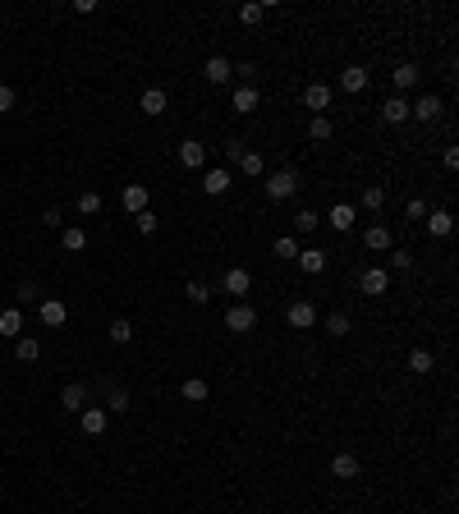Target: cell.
<instances>
[{"mask_svg":"<svg viewBox=\"0 0 459 514\" xmlns=\"http://www.w3.org/2000/svg\"><path fill=\"white\" fill-rule=\"evenodd\" d=\"M202 193H207V197H225L230 193V170H225V165H216V170L202 175Z\"/></svg>","mask_w":459,"mask_h":514,"instance_id":"cell-7","label":"cell"},{"mask_svg":"<svg viewBox=\"0 0 459 514\" xmlns=\"http://www.w3.org/2000/svg\"><path fill=\"white\" fill-rule=\"evenodd\" d=\"M248 289H253V271H248V266H230V271H225V294H234L243 303Z\"/></svg>","mask_w":459,"mask_h":514,"instance_id":"cell-5","label":"cell"},{"mask_svg":"<svg viewBox=\"0 0 459 514\" xmlns=\"http://www.w3.org/2000/svg\"><path fill=\"white\" fill-rule=\"evenodd\" d=\"M78 211H83V216H97V211H101V193H92V188H88V193H78Z\"/></svg>","mask_w":459,"mask_h":514,"instance_id":"cell-38","label":"cell"},{"mask_svg":"<svg viewBox=\"0 0 459 514\" xmlns=\"http://www.w3.org/2000/svg\"><path fill=\"white\" fill-rule=\"evenodd\" d=\"M83 400H88V386L83 381H69L65 391H60V405L65 409H83Z\"/></svg>","mask_w":459,"mask_h":514,"instance_id":"cell-28","label":"cell"},{"mask_svg":"<svg viewBox=\"0 0 459 514\" xmlns=\"http://www.w3.org/2000/svg\"><path fill=\"white\" fill-rule=\"evenodd\" d=\"M303 106L322 115V110L331 106V83H308V88H303Z\"/></svg>","mask_w":459,"mask_h":514,"instance_id":"cell-11","label":"cell"},{"mask_svg":"<svg viewBox=\"0 0 459 514\" xmlns=\"http://www.w3.org/2000/svg\"><path fill=\"white\" fill-rule=\"evenodd\" d=\"M427 234H437V239H446V234H455V216H450L446 207H437V211H427Z\"/></svg>","mask_w":459,"mask_h":514,"instance_id":"cell-8","label":"cell"},{"mask_svg":"<svg viewBox=\"0 0 459 514\" xmlns=\"http://www.w3.org/2000/svg\"><path fill=\"white\" fill-rule=\"evenodd\" d=\"M359 455H349V450H345V455H336V460H331V478H340V482H349V478H359Z\"/></svg>","mask_w":459,"mask_h":514,"instance_id":"cell-12","label":"cell"},{"mask_svg":"<svg viewBox=\"0 0 459 514\" xmlns=\"http://www.w3.org/2000/svg\"><path fill=\"white\" fill-rule=\"evenodd\" d=\"M262 14H266V5H239V23H243V28L262 23Z\"/></svg>","mask_w":459,"mask_h":514,"instance_id":"cell-40","label":"cell"},{"mask_svg":"<svg viewBox=\"0 0 459 514\" xmlns=\"http://www.w3.org/2000/svg\"><path fill=\"white\" fill-rule=\"evenodd\" d=\"M179 395H184L188 405H202V400H207V395H211V386L202 381V377H188V381L179 386Z\"/></svg>","mask_w":459,"mask_h":514,"instance_id":"cell-24","label":"cell"},{"mask_svg":"<svg viewBox=\"0 0 459 514\" xmlns=\"http://www.w3.org/2000/svg\"><path fill=\"white\" fill-rule=\"evenodd\" d=\"M368 69H363V65H349V69H345V74H340V88H345V92H363V88H368Z\"/></svg>","mask_w":459,"mask_h":514,"instance_id":"cell-21","label":"cell"},{"mask_svg":"<svg viewBox=\"0 0 459 514\" xmlns=\"http://www.w3.org/2000/svg\"><path fill=\"white\" fill-rule=\"evenodd\" d=\"M266 197H271V202H285V197H294L299 193V170H289V165H285V170H276V175H266Z\"/></svg>","mask_w":459,"mask_h":514,"instance_id":"cell-1","label":"cell"},{"mask_svg":"<svg viewBox=\"0 0 459 514\" xmlns=\"http://www.w3.org/2000/svg\"><path fill=\"white\" fill-rule=\"evenodd\" d=\"M60 243H65V252H83L88 248V230H83V225H65V230H60Z\"/></svg>","mask_w":459,"mask_h":514,"instance_id":"cell-23","label":"cell"},{"mask_svg":"<svg viewBox=\"0 0 459 514\" xmlns=\"http://www.w3.org/2000/svg\"><path fill=\"white\" fill-rule=\"evenodd\" d=\"M359 289L368 298H382L386 289H391V271H386V266H368V271L359 275Z\"/></svg>","mask_w":459,"mask_h":514,"instance_id":"cell-3","label":"cell"},{"mask_svg":"<svg viewBox=\"0 0 459 514\" xmlns=\"http://www.w3.org/2000/svg\"><path fill=\"white\" fill-rule=\"evenodd\" d=\"M395 92H400V88H414V83H418V78H423V74H418V65H409V60H405V65H395Z\"/></svg>","mask_w":459,"mask_h":514,"instance_id":"cell-30","label":"cell"},{"mask_svg":"<svg viewBox=\"0 0 459 514\" xmlns=\"http://www.w3.org/2000/svg\"><path fill=\"white\" fill-rule=\"evenodd\" d=\"M37 294H42V289H37V280H19V303H33Z\"/></svg>","mask_w":459,"mask_h":514,"instance_id":"cell-45","label":"cell"},{"mask_svg":"<svg viewBox=\"0 0 459 514\" xmlns=\"http://www.w3.org/2000/svg\"><path fill=\"white\" fill-rule=\"evenodd\" d=\"M225 326L234 331V335H248V331L257 326V312H253L248 303H230V312H225Z\"/></svg>","mask_w":459,"mask_h":514,"instance_id":"cell-4","label":"cell"},{"mask_svg":"<svg viewBox=\"0 0 459 514\" xmlns=\"http://www.w3.org/2000/svg\"><path fill=\"white\" fill-rule=\"evenodd\" d=\"M106 423H110V414H106L101 405L83 409V432H88V437H101V432H106Z\"/></svg>","mask_w":459,"mask_h":514,"instance_id":"cell-17","label":"cell"},{"mask_svg":"<svg viewBox=\"0 0 459 514\" xmlns=\"http://www.w3.org/2000/svg\"><path fill=\"white\" fill-rule=\"evenodd\" d=\"M138 106H142V115H165L170 97H165L161 88H147V92H142V101H138Z\"/></svg>","mask_w":459,"mask_h":514,"instance_id":"cell-20","label":"cell"},{"mask_svg":"<svg viewBox=\"0 0 459 514\" xmlns=\"http://www.w3.org/2000/svg\"><path fill=\"white\" fill-rule=\"evenodd\" d=\"M42 225H46V230H65V211H60V207H46L42 211Z\"/></svg>","mask_w":459,"mask_h":514,"instance_id":"cell-42","label":"cell"},{"mask_svg":"<svg viewBox=\"0 0 459 514\" xmlns=\"http://www.w3.org/2000/svg\"><path fill=\"white\" fill-rule=\"evenodd\" d=\"M14 101H19V92H14L10 83H0V115H10V110H14Z\"/></svg>","mask_w":459,"mask_h":514,"instance_id":"cell-43","label":"cell"},{"mask_svg":"<svg viewBox=\"0 0 459 514\" xmlns=\"http://www.w3.org/2000/svg\"><path fill=\"white\" fill-rule=\"evenodd\" d=\"M294 262H299V271H303V275H322V271H326V252H322V248H303Z\"/></svg>","mask_w":459,"mask_h":514,"instance_id":"cell-13","label":"cell"},{"mask_svg":"<svg viewBox=\"0 0 459 514\" xmlns=\"http://www.w3.org/2000/svg\"><path fill=\"white\" fill-rule=\"evenodd\" d=\"M243 152H248V147H243L239 138H230V142H225V161H234V165H239V156H243Z\"/></svg>","mask_w":459,"mask_h":514,"instance_id":"cell-47","label":"cell"},{"mask_svg":"<svg viewBox=\"0 0 459 514\" xmlns=\"http://www.w3.org/2000/svg\"><path fill=\"white\" fill-rule=\"evenodd\" d=\"M257 88H248V83H243V88H234V97H230V106L239 110V115H253V110H257Z\"/></svg>","mask_w":459,"mask_h":514,"instance_id":"cell-18","label":"cell"},{"mask_svg":"<svg viewBox=\"0 0 459 514\" xmlns=\"http://www.w3.org/2000/svg\"><path fill=\"white\" fill-rule=\"evenodd\" d=\"M382 202H386V188L382 184H368V188H363V207H368V211H382Z\"/></svg>","mask_w":459,"mask_h":514,"instance_id":"cell-35","label":"cell"},{"mask_svg":"<svg viewBox=\"0 0 459 514\" xmlns=\"http://www.w3.org/2000/svg\"><path fill=\"white\" fill-rule=\"evenodd\" d=\"M120 202H124V211H129V216H138V211H147V188H142V184H124Z\"/></svg>","mask_w":459,"mask_h":514,"instance_id":"cell-15","label":"cell"},{"mask_svg":"<svg viewBox=\"0 0 459 514\" xmlns=\"http://www.w3.org/2000/svg\"><path fill=\"white\" fill-rule=\"evenodd\" d=\"M179 165H188V170H202V165H207V147H202L197 138H184V142H179Z\"/></svg>","mask_w":459,"mask_h":514,"instance_id":"cell-6","label":"cell"},{"mask_svg":"<svg viewBox=\"0 0 459 514\" xmlns=\"http://www.w3.org/2000/svg\"><path fill=\"white\" fill-rule=\"evenodd\" d=\"M308 133H313V138H317V142H331V133H336V124H331L326 115H313V124H308Z\"/></svg>","mask_w":459,"mask_h":514,"instance_id":"cell-34","label":"cell"},{"mask_svg":"<svg viewBox=\"0 0 459 514\" xmlns=\"http://www.w3.org/2000/svg\"><path fill=\"white\" fill-rule=\"evenodd\" d=\"M322 331H326L331 340H345V335H349L354 326H349V317H345V312H331V317L322 322Z\"/></svg>","mask_w":459,"mask_h":514,"instance_id":"cell-29","label":"cell"},{"mask_svg":"<svg viewBox=\"0 0 459 514\" xmlns=\"http://www.w3.org/2000/svg\"><path fill=\"white\" fill-rule=\"evenodd\" d=\"M106 335L115 340V345H129V340H133V322H129V317H115V322H110V331H106Z\"/></svg>","mask_w":459,"mask_h":514,"instance_id":"cell-32","label":"cell"},{"mask_svg":"<svg viewBox=\"0 0 459 514\" xmlns=\"http://www.w3.org/2000/svg\"><path fill=\"white\" fill-rule=\"evenodd\" d=\"M133 225H138V234H156L161 216H156V211H138V216H133Z\"/></svg>","mask_w":459,"mask_h":514,"instance_id":"cell-39","label":"cell"},{"mask_svg":"<svg viewBox=\"0 0 459 514\" xmlns=\"http://www.w3.org/2000/svg\"><path fill=\"white\" fill-rule=\"evenodd\" d=\"M234 78V65H230L225 55H211L207 60V83H230Z\"/></svg>","mask_w":459,"mask_h":514,"instance_id":"cell-22","label":"cell"},{"mask_svg":"<svg viewBox=\"0 0 459 514\" xmlns=\"http://www.w3.org/2000/svg\"><path fill=\"white\" fill-rule=\"evenodd\" d=\"M184 294H188V303L202 308V303H211V285H207V280H188V285H184Z\"/></svg>","mask_w":459,"mask_h":514,"instance_id":"cell-31","label":"cell"},{"mask_svg":"<svg viewBox=\"0 0 459 514\" xmlns=\"http://www.w3.org/2000/svg\"><path fill=\"white\" fill-rule=\"evenodd\" d=\"M382 120H386V124H405V120H409V101L400 97V92L382 101Z\"/></svg>","mask_w":459,"mask_h":514,"instance_id":"cell-14","label":"cell"},{"mask_svg":"<svg viewBox=\"0 0 459 514\" xmlns=\"http://www.w3.org/2000/svg\"><path fill=\"white\" fill-rule=\"evenodd\" d=\"M432 368H437V363H432V354H427V349H414V354H409V372L427 377V372H432Z\"/></svg>","mask_w":459,"mask_h":514,"instance_id":"cell-33","label":"cell"},{"mask_svg":"<svg viewBox=\"0 0 459 514\" xmlns=\"http://www.w3.org/2000/svg\"><path fill=\"white\" fill-rule=\"evenodd\" d=\"M37 317H42V326H65V303H60V298H42V303H37Z\"/></svg>","mask_w":459,"mask_h":514,"instance_id":"cell-10","label":"cell"},{"mask_svg":"<svg viewBox=\"0 0 459 514\" xmlns=\"http://www.w3.org/2000/svg\"><path fill=\"white\" fill-rule=\"evenodd\" d=\"M363 243H368L372 252H391V243H395V239H391V230H386V225H372V230L363 234Z\"/></svg>","mask_w":459,"mask_h":514,"instance_id":"cell-25","label":"cell"},{"mask_svg":"<svg viewBox=\"0 0 459 514\" xmlns=\"http://www.w3.org/2000/svg\"><path fill=\"white\" fill-rule=\"evenodd\" d=\"M276 257H299V239H294V234H280V239H276Z\"/></svg>","mask_w":459,"mask_h":514,"instance_id":"cell-41","label":"cell"},{"mask_svg":"<svg viewBox=\"0 0 459 514\" xmlns=\"http://www.w3.org/2000/svg\"><path fill=\"white\" fill-rule=\"evenodd\" d=\"M285 322H289V326H294V331H313V326H317V308H313V303H308V298H294V303H289V308H285Z\"/></svg>","mask_w":459,"mask_h":514,"instance_id":"cell-2","label":"cell"},{"mask_svg":"<svg viewBox=\"0 0 459 514\" xmlns=\"http://www.w3.org/2000/svg\"><path fill=\"white\" fill-rule=\"evenodd\" d=\"M354 220H359V211H354L349 202H336V207H331V230L349 234V230H354Z\"/></svg>","mask_w":459,"mask_h":514,"instance_id":"cell-16","label":"cell"},{"mask_svg":"<svg viewBox=\"0 0 459 514\" xmlns=\"http://www.w3.org/2000/svg\"><path fill=\"white\" fill-rule=\"evenodd\" d=\"M129 409H133V395L120 391V386H110V395H106V414H129Z\"/></svg>","mask_w":459,"mask_h":514,"instance_id":"cell-26","label":"cell"},{"mask_svg":"<svg viewBox=\"0 0 459 514\" xmlns=\"http://www.w3.org/2000/svg\"><path fill=\"white\" fill-rule=\"evenodd\" d=\"M441 115V97H432V92H427V97H418L414 106H409V120H423V124H432Z\"/></svg>","mask_w":459,"mask_h":514,"instance_id":"cell-9","label":"cell"},{"mask_svg":"<svg viewBox=\"0 0 459 514\" xmlns=\"http://www.w3.org/2000/svg\"><path fill=\"white\" fill-rule=\"evenodd\" d=\"M14 354H19V363H37L42 358V345H37L33 335H19L14 340Z\"/></svg>","mask_w":459,"mask_h":514,"instance_id":"cell-27","label":"cell"},{"mask_svg":"<svg viewBox=\"0 0 459 514\" xmlns=\"http://www.w3.org/2000/svg\"><path fill=\"white\" fill-rule=\"evenodd\" d=\"M239 170H243L248 179H257V175H262V156H257V152H243V156H239Z\"/></svg>","mask_w":459,"mask_h":514,"instance_id":"cell-36","label":"cell"},{"mask_svg":"<svg viewBox=\"0 0 459 514\" xmlns=\"http://www.w3.org/2000/svg\"><path fill=\"white\" fill-rule=\"evenodd\" d=\"M0 335H5V340L23 335V312H19V308H5V312H0Z\"/></svg>","mask_w":459,"mask_h":514,"instance_id":"cell-19","label":"cell"},{"mask_svg":"<svg viewBox=\"0 0 459 514\" xmlns=\"http://www.w3.org/2000/svg\"><path fill=\"white\" fill-rule=\"evenodd\" d=\"M317 225H322V216H317V211H299V216H294V230H299V234H313Z\"/></svg>","mask_w":459,"mask_h":514,"instance_id":"cell-37","label":"cell"},{"mask_svg":"<svg viewBox=\"0 0 459 514\" xmlns=\"http://www.w3.org/2000/svg\"><path fill=\"white\" fill-rule=\"evenodd\" d=\"M409 220H427V211H432V207H427V202H423V197H414V202H409Z\"/></svg>","mask_w":459,"mask_h":514,"instance_id":"cell-46","label":"cell"},{"mask_svg":"<svg viewBox=\"0 0 459 514\" xmlns=\"http://www.w3.org/2000/svg\"><path fill=\"white\" fill-rule=\"evenodd\" d=\"M391 266H395V271H409V266H414V252H409V248H395L391 252Z\"/></svg>","mask_w":459,"mask_h":514,"instance_id":"cell-44","label":"cell"}]
</instances>
